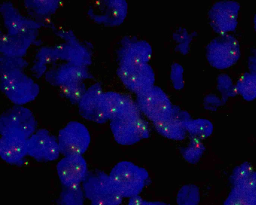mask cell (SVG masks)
I'll use <instances>...</instances> for the list:
<instances>
[{"label": "cell", "instance_id": "cell-1", "mask_svg": "<svg viewBox=\"0 0 256 205\" xmlns=\"http://www.w3.org/2000/svg\"><path fill=\"white\" fill-rule=\"evenodd\" d=\"M108 176L112 185L122 198L138 195L149 178L146 169L128 161L117 163Z\"/></svg>", "mask_w": 256, "mask_h": 205}, {"label": "cell", "instance_id": "cell-2", "mask_svg": "<svg viewBox=\"0 0 256 205\" xmlns=\"http://www.w3.org/2000/svg\"><path fill=\"white\" fill-rule=\"evenodd\" d=\"M82 186L91 205H120L122 202V198L112 185L108 174L102 171L88 172Z\"/></svg>", "mask_w": 256, "mask_h": 205}, {"label": "cell", "instance_id": "cell-3", "mask_svg": "<svg viewBox=\"0 0 256 205\" xmlns=\"http://www.w3.org/2000/svg\"><path fill=\"white\" fill-rule=\"evenodd\" d=\"M36 126L32 112L22 106H12L0 117L1 136L15 135L28 139L36 132Z\"/></svg>", "mask_w": 256, "mask_h": 205}, {"label": "cell", "instance_id": "cell-4", "mask_svg": "<svg viewBox=\"0 0 256 205\" xmlns=\"http://www.w3.org/2000/svg\"><path fill=\"white\" fill-rule=\"evenodd\" d=\"M136 104L140 112L153 123L168 118L174 107L166 93L154 86L136 94Z\"/></svg>", "mask_w": 256, "mask_h": 205}, {"label": "cell", "instance_id": "cell-5", "mask_svg": "<svg viewBox=\"0 0 256 205\" xmlns=\"http://www.w3.org/2000/svg\"><path fill=\"white\" fill-rule=\"evenodd\" d=\"M0 88L17 106H22L34 100L40 92L39 85L23 70L16 71L6 80L0 81Z\"/></svg>", "mask_w": 256, "mask_h": 205}, {"label": "cell", "instance_id": "cell-6", "mask_svg": "<svg viewBox=\"0 0 256 205\" xmlns=\"http://www.w3.org/2000/svg\"><path fill=\"white\" fill-rule=\"evenodd\" d=\"M238 40L230 34L220 35L212 40L206 48L210 64L216 68L223 70L235 64L240 57Z\"/></svg>", "mask_w": 256, "mask_h": 205}, {"label": "cell", "instance_id": "cell-7", "mask_svg": "<svg viewBox=\"0 0 256 205\" xmlns=\"http://www.w3.org/2000/svg\"><path fill=\"white\" fill-rule=\"evenodd\" d=\"M110 128L118 144L129 146L150 136V129L141 114L110 120Z\"/></svg>", "mask_w": 256, "mask_h": 205}, {"label": "cell", "instance_id": "cell-8", "mask_svg": "<svg viewBox=\"0 0 256 205\" xmlns=\"http://www.w3.org/2000/svg\"><path fill=\"white\" fill-rule=\"evenodd\" d=\"M57 139L60 153L64 156L82 155L89 146L90 135L84 124L72 121L59 131Z\"/></svg>", "mask_w": 256, "mask_h": 205}, {"label": "cell", "instance_id": "cell-9", "mask_svg": "<svg viewBox=\"0 0 256 205\" xmlns=\"http://www.w3.org/2000/svg\"><path fill=\"white\" fill-rule=\"evenodd\" d=\"M55 33L65 40L54 47L58 59L76 66L87 67L92 64L91 52L77 38L72 30H58Z\"/></svg>", "mask_w": 256, "mask_h": 205}, {"label": "cell", "instance_id": "cell-10", "mask_svg": "<svg viewBox=\"0 0 256 205\" xmlns=\"http://www.w3.org/2000/svg\"><path fill=\"white\" fill-rule=\"evenodd\" d=\"M117 74L126 88L136 94L154 86V72L148 64H120Z\"/></svg>", "mask_w": 256, "mask_h": 205}, {"label": "cell", "instance_id": "cell-11", "mask_svg": "<svg viewBox=\"0 0 256 205\" xmlns=\"http://www.w3.org/2000/svg\"><path fill=\"white\" fill-rule=\"evenodd\" d=\"M28 155L38 162L58 159L60 150L58 139L46 129L36 131L27 140Z\"/></svg>", "mask_w": 256, "mask_h": 205}, {"label": "cell", "instance_id": "cell-12", "mask_svg": "<svg viewBox=\"0 0 256 205\" xmlns=\"http://www.w3.org/2000/svg\"><path fill=\"white\" fill-rule=\"evenodd\" d=\"M240 8V4L234 1L215 3L208 12L210 23L214 30L222 35L235 30Z\"/></svg>", "mask_w": 256, "mask_h": 205}, {"label": "cell", "instance_id": "cell-13", "mask_svg": "<svg viewBox=\"0 0 256 205\" xmlns=\"http://www.w3.org/2000/svg\"><path fill=\"white\" fill-rule=\"evenodd\" d=\"M103 92L99 82L92 84L86 90L78 104L79 113L83 118L100 124L109 120L103 106Z\"/></svg>", "mask_w": 256, "mask_h": 205}, {"label": "cell", "instance_id": "cell-14", "mask_svg": "<svg viewBox=\"0 0 256 205\" xmlns=\"http://www.w3.org/2000/svg\"><path fill=\"white\" fill-rule=\"evenodd\" d=\"M56 168L60 180L65 186L80 184L88 173L82 155L64 156L58 162Z\"/></svg>", "mask_w": 256, "mask_h": 205}, {"label": "cell", "instance_id": "cell-15", "mask_svg": "<svg viewBox=\"0 0 256 205\" xmlns=\"http://www.w3.org/2000/svg\"><path fill=\"white\" fill-rule=\"evenodd\" d=\"M102 100L110 120L140 114L136 102L126 95L113 92H103Z\"/></svg>", "mask_w": 256, "mask_h": 205}, {"label": "cell", "instance_id": "cell-16", "mask_svg": "<svg viewBox=\"0 0 256 205\" xmlns=\"http://www.w3.org/2000/svg\"><path fill=\"white\" fill-rule=\"evenodd\" d=\"M45 76L48 82L59 88L66 84L74 85L82 82L86 79L93 78L86 66H76L68 62L50 70L46 72Z\"/></svg>", "mask_w": 256, "mask_h": 205}, {"label": "cell", "instance_id": "cell-17", "mask_svg": "<svg viewBox=\"0 0 256 205\" xmlns=\"http://www.w3.org/2000/svg\"><path fill=\"white\" fill-rule=\"evenodd\" d=\"M190 119L189 114L174 106L172 114L167 118L153 123L156 131L162 136L170 140H182L187 134L184 124Z\"/></svg>", "mask_w": 256, "mask_h": 205}, {"label": "cell", "instance_id": "cell-18", "mask_svg": "<svg viewBox=\"0 0 256 205\" xmlns=\"http://www.w3.org/2000/svg\"><path fill=\"white\" fill-rule=\"evenodd\" d=\"M28 139L15 135L1 136L0 156L6 162L20 165L28 155Z\"/></svg>", "mask_w": 256, "mask_h": 205}, {"label": "cell", "instance_id": "cell-19", "mask_svg": "<svg viewBox=\"0 0 256 205\" xmlns=\"http://www.w3.org/2000/svg\"><path fill=\"white\" fill-rule=\"evenodd\" d=\"M100 13L89 10L88 14L94 22L108 26H118L124 20L127 4L124 0H104L100 5Z\"/></svg>", "mask_w": 256, "mask_h": 205}, {"label": "cell", "instance_id": "cell-20", "mask_svg": "<svg viewBox=\"0 0 256 205\" xmlns=\"http://www.w3.org/2000/svg\"><path fill=\"white\" fill-rule=\"evenodd\" d=\"M152 53L150 46L146 42L126 39L118 52L120 64H148Z\"/></svg>", "mask_w": 256, "mask_h": 205}, {"label": "cell", "instance_id": "cell-21", "mask_svg": "<svg viewBox=\"0 0 256 205\" xmlns=\"http://www.w3.org/2000/svg\"><path fill=\"white\" fill-rule=\"evenodd\" d=\"M34 41L32 38L25 36H10L1 32L0 52L3 55L22 58Z\"/></svg>", "mask_w": 256, "mask_h": 205}, {"label": "cell", "instance_id": "cell-22", "mask_svg": "<svg viewBox=\"0 0 256 205\" xmlns=\"http://www.w3.org/2000/svg\"><path fill=\"white\" fill-rule=\"evenodd\" d=\"M0 12L4 19L8 34L16 35L28 18L24 17L10 2H4L0 6Z\"/></svg>", "mask_w": 256, "mask_h": 205}, {"label": "cell", "instance_id": "cell-23", "mask_svg": "<svg viewBox=\"0 0 256 205\" xmlns=\"http://www.w3.org/2000/svg\"><path fill=\"white\" fill-rule=\"evenodd\" d=\"M184 126L190 137L201 140L210 136L214 130L212 122L205 118H190L185 122Z\"/></svg>", "mask_w": 256, "mask_h": 205}, {"label": "cell", "instance_id": "cell-24", "mask_svg": "<svg viewBox=\"0 0 256 205\" xmlns=\"http://www.w3.org/2000/svg\"><path fill=\"white\" fill-rule=\"evenodd\" d=\"M26 7L32 15L42 18L54 14L58 8L60 0H24Z\"/></svg>", "mask_w": 256, "mask_h": 205}, {"label": "cell", "instance_id": "cell-25", "mask_svg": "<svg viewBox=\"0 0 256 205\" xmlns=\"http://www.w3.org/2000/svg\"><path fill=\"white\" fill-rule=\"evenodd\" d=\"M84 193L80 184L63 186L56 200L57 205H84Z\"/></svg>", "mask_w": 256, "mask_h": 205}, {"label": "cell", "instance_id": "cell-26", "mask_svg": "<svg viewBox=\"0 0 256 205\" xmlns=\"http://www.w3.org/2000/svg\"><path fill=\"white\" fill-rule=\"evenodd\" d=\"M28 63L23 58L2 54L0 58V80H6L13 72L23 70Z\"/></svg>", "mask_w": 256, "mask_h": 205}, {"label": "cell", "instance_id": "cell-27", "mask_svg": "<svg viewBox=\"0 0 256 205\" xmlns=\"http://www.w3.org/2000/svg\"><path fill=\"white\" fill-rule=\"evenodd\" d=\"M236 90L244 99L252 101L256 98V75L246 73L238 80Z\"/></svg>", "mask_w": 256, "mask_h": 205}, {"label": "cell", "instance_id": "cell-28", "mask_svg": "<svg viewBox=\"0 0 256 205\" xmlns=\"http://www.w3.org/2000/svg\"><path fill=\"white\" fill-rule=\"evenodd\" d=\"M36 61L32 68L37 78L40 77L46 70V66L58 60L54 48L43 47L36 56Z\"/></svg>", "mask_w": 256, "mask_h": 205}, {"label": "cell", "instance_id": "cell-29", "mask_svg": "<svg viewBox=\"0 0 256 205\" xmlns=\"http://www.w3.org/2000/svg\"><path fill=\"white\" fill-rule=\"evenodd\" d=\"M224 205H256L255 200L245 185L234 186Z\"/></svg>", "mask_w": 256, "mask_h": 205}, {"label": "cell", "instance_id": "cell-30", "mask_svg": "<svg viewBox=\"0 0 256 205\" xmlns=\"http://www.w3.org/2000/svg\"><path fill=\"white\" fill-rule=\"evenodd\" d=\"M200 201V190L195 184H185L178 191L176 196L178 205H198Z\"/></svg>", "mask_w": 256, "mask_h": 205}, {"label": "cell", "instance_id": "cell-31", "mask_svg": "<svg viewBox=\"0 0 256 205\" xmlns=\"http://www.w3.org/2000/svg\"><path fill=\"white\" fill-rule=\"evenodd\" d=\"M205 151V146L202 141L198 138L190 137L188 145L182 150L184 159L192 164L197 163Z\"/></svg>", "mask_w": 256, "mask_h": 205}, {"label": "cell", "instance_id": "cell-32", "mask_svg": "<svg viewBox=\"0 0 256 205\" xmlns=\"http://www.w3.org/2000/svg\"><path fill=\"white\" fill-rule=\"evenodd\" d=\"M254 171L252 164L244 162L233 170L230 180L234 186L245 185L250 180Z\"/></svg>", "mask_w": 256, "mask_h": 205}, {"label": "cell", "instance_id": "cell-33", "mask_svg": "<svg viewBox=\"0 0 256 205\" xmlns=\"http://www.w3.org/2000/svg\"><path fill=\"white\" fill-rule=\"evenodd\" d=\"M86 90L85 85L83 82L75 84L69 98L71 104H78L83 97Z\"/></svg>", "mask_w": 256, "mask_h": 205}, {"label": "cell", "instance_id": "cell-34", "mask_svg": "<svg viewBox=\"0 0 256 205\" xmlns=\"http://www.w3.org/2000/svg\"><path fill=\"white\" fill-rule=\"evenodd\" d=\"M182 68L178 65L174 66L172 70V78L174 82L175 86H176L178 88L182 87Z\"/></svg>", "mask_w": 256, "mask_h": 205}, {"label": "cell", "instance_id": "cell-35", "mask_svg": "<svg viewBox=\"0 0 256 205\" xmlns=\"http://www.w3.org/2000/svg\"><path fill=\"white\" fill-rule=\"evenodd\" d=\"M245 186L253 196L256 204V172H254L250 180Z\"/></svg>", "mask_w": 256, "mask_h": 205}, {"label": "cell", "instance_id": "cell-36", "mask_svg": "<svg viewBox=\"0 0 256 205\" xmlns=\"http://www.w3.org/2000/svg\"><path fill=\"white\" fill-rule=\"evenodd\" d=\"M248 67L250 73L256 75V48L253 50L248 58Z\"/></svg>", "mask_w": 256, "mask_h": 205}, {"label": "cell", "instance_id": "cell-37", "mask_svg": "<svg viewBox=\"0 0 256 205\" xmlns=\"http://www.w3.org/2000/svg\"><path fill=\"white\" fill-rule=\"evenodd\" d=\"M74 85L66 84L60 86L59 88L61 95L62 96L69 99Z\"/></svg>", "mask_w": 256, "mask_h": 205}, {"label": "cell", "instance_id": "cell-38", "mask_svg": "<svg viewBox=\"0 0 256 205\" xmlns=\"http://www.w3.org/2000/svg\"><path fill=\"white\" fill-rule=\"evenodd\" d=\"M144 200L138 194L130 198L128 205H142Z\"/></svg>", "mask_w": 256, "mask_h": 205}, {"label": "cell", "instance_id": "cell-39", "mask_svg": "<svg viewBox=\"0 0 256 205\" xmlns=\"http://www.w3.org/2000/svg\"><path fill=\"white\" fill-rule=\"evenodd\" d=\"M142 205H168V204L160 202H144Z\"/></svg>", "mask_w": 256, "mask_h": 205}, {"label": "cell", "instance_id": "cell-40", "mask_svg": "<svg viewBox=\"0 0 256 205\" xmlns=\"http://www.w3.org/2000/svg\"><path fill=\"white\" fill-rule=\"evenodd\" d=\"M254 27H255V28H256V14L254 16Z\"/></svg>", "mask_w": 256, "mask_h": 205}]
</instances>
